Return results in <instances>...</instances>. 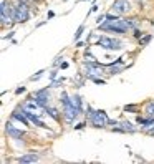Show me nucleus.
<instances>
[{
  "mask_svg": "<svg viewBox=\"0 0 154 164\" xmlns=\"http://www.w3.org/2000/svg\"><path fill=\"white\" fill-rule=\"evenodd\" d=\"M88 119H90L91 123V126L93 128H104V126H108L109 124V118H108V114H106V111L103 109H93L90 104H88Z\"/></svg>",
  "mask_w": 154,
  "mask_h": 164,
  "instance_id": "1",
  "label": "nucleus"
},
{
  "mask_svg": "<svg viewBox=\"0 0 154 164\" xmlns=\"http://www.w3.org/2000/svg\"><path fill=\"white\" fill-rule=\"evenodd\" d=\"M30 20V5L27 2H15V12H13V22L15 23H27Z\"/></svg>",
  "mask_w": 154,
  "mask_h": 164,
  "instance_id": "2",
  "label": "nucleus"
},
{
  "mask_svg": "<svg viewBox=\"0 0 154 164\" xmlns=\"http://www.w3.org/2000/svg\"><path fill=\"white\" fill-rule=\"evenodd\" d=\"M63 119H65V123H68V124H73V123L78 119V116L83 113V111H80L78 108L73 104V101H70V103H66V104H63Z\"/></svg>",
  "mask_w": 154,
  "mask_h": 164,
  "instance_id": "3",
  "label": "nucleus"
},
{
  "mask_svg": "<svg viewBox=\"0 0 154 164\" xmlns=\"http://www.w3.org/2000/svg\"><path fill=\"white\" fill-rule=\"evenodd\" d=\"M83 68L86 70V77H101L104 73V66L101 65L99 61L96 60H88V61H83Z\"/></svg>",
  "mask_w": 154,
  "mask_h": 164,
  "instance_id": "4",
  "label": "nucleus"
},
{
  "mask_svg": "<svg viewBox=\"0 0 154 164\" xmlns=\"http://www.w3.org/2000/svg\"><path fill=\"white\" fill-rule=\"evenodd\" d=\"M96 45L104 50H121L123 48V43L118 38H111V37H106V35H103V37H99L96 40Z\"/></svg>",
  "mask_w": 154,
  "mask_h": 164,
  "instance_id": "5",
  "label": "nucleus"
},
{
  "mask_svg": "<svg viewBox=\"0 0 154 164\" xmlns=\"http://www.w3.org/2000/svg\"><path fill=\"white\" fill-rule=\"evenodd\" d=\"M133 10V5L129 0H114L113 5H111V12L116 15H126Z\"/></svg>",
  "mask_w": 154,
  "mask_h": 164,
  "instance_id": "6",
  "label": "nucleus"
},
{
  "mask_svg": "<svg viewBox=\"0 0 154 164\" xmlns=\"http://www.w3.org/2000/svg\"><path fill=\"white\" fill-rule=\"evenodd\" d=\"M22 108L23 109H30V111H35L37 114H41V113H45V108L41 106V104L37 101V98H35L33 95L32 96H28L25 101L22 103Z\"/></svg>",
  "mask_w": 154,
  "mask_h": 164,
  "instance_id": "7",
  "label": "nucleus"
},
{
  "mask_svg": "<svg viewBox=\"0 0 154 164\" xmlns=\"http://www.w3.org/2000/svg\"><path fill=\"white\" fill-rule=\"evenodd\" d=\"M5 134H7L10 139H23V138H25V131H23V130H17L10 121L5 124Z\"/></svg>",
  "mask_w": 154,
  "mask_h": 164,
  "instance_id": "8",
  "label": "nucleus"
},
{
  "mask_svg": "<svg viewBox=\"0 0 154 164\" xmlns=\"http://www.w3.org/2000/svg\"><path fill=\"white\" fill-rule=\"evenodd\" d=\"M33 96L37 98V101H38L43 108H46V106L50 104V93H48V88H43V90L35 91Z\"/></svg>",
  "mask_w": 154,
  "mask_h": 164,
  "instance_id": "9",
  "label": "nucleus"
},
{
  "mask_svg": "<svg viewBox=\"0 0 154 164\" xmlns=\"http://www.w3.org/2000/svg\"><path fill=\"white\" fill-rule=\"evenodd\" d=\"M12 119H17V121H20L23 126H30V124H32V123H30V119H28L27 116H25V113H23V111L20 113L19 109H15L13 113H12Z\"/></svg>",
  "mask_w": 154,
  "mask_h": 164,
  "instance_id": "10",
  "label": "nucleus"
},
{
  "mask_svg": "<svg viewBox=\"0 0 154 164\" xmlns=\"http://www.w3.org/2000/svg\"><path fill=\"white\" fill-rule=\"evenodd\" d=\"M19 162L22 164H30V162H37L38 161V154H35V153H27V154H23L20 156L19 159H17Z\"/></svg>",
  "mask_w": 154,
  "mask_h": 164,
  "instance_id": "11",
  "label": "nucleus"
},
{
  "mask_svg": "<svg viewBox=\"0 0 154 164\" xmlns=\"http://www.w3.org/2000/svg\"><path fill=\"white\" fill-rule=\"evenodd\" d=\"M136 123L143 128V130H147V128H151V126H154V118H143V116H138L136 118Z\"/></svg>",
  "mask_w": 154,
  "mask_h": 164,
  "instance_id": "12",
  "label": "nucleus"
},
{
  "mask_svg": "<svg viewBox=\"0 0 154 164\" xmlns=\"http://www.w3.org/2000/svg\"><path fill=\"white\" fill-rule=\"evenodd\" d=\"M45 113L48 116H51L56 123H61V114H60V111H58L56 108H53V106H50V104H48V106L45 108Z\"/></svg>",
  "mask_w": 154,
  "mask_h": 164,
  "instance_id": "13",
  "label": "nucleus"
},
{
  "mask_svg": "<svg viewBox=\"0 0 154 164\" xmlns=\"http://www.w3.org/2000/svg\"><path fill=\"white\" fill-rule=\"evenodd\" d=\"M151 40H152V35L151 33H144L143 37L139 38V46H146L147 43L151 42Z\"/></svg>",
  "mask_w": 154,
  "mask_h": 164,
  "instance_id": "14",
  "label": "nucleus"
},
{
  "mask_svg": "<svg viewBox=\"0 0 154 164\" xmlns=\"http://www.w3.org/2000/svg\"><path fill=\"white\" fill-rule=\"evenodd\" d=\"M72 101H73V104L76 108H78L80 111H83V101H81V96L80 95H73L72 96Z\"/></svg>",
  "mask_w": 154,
  "mask_h": 164,
  "instance_id": "15",
  "label": "nucleus"
},
{
  "mask_svg": "<svg viewBox=\"0 0 154 164\" xmlns=\"http://www.w3.org/2000/svg\"><path fill=\"white\" fill-rule=\"evenodd\" d=\"M146 114L151 116V118H154V101H149L146 106Z\"/></svg>",
  "mask_w": 154,
  "mask_h": 164,
  "instance_id": "16",
  "label": "nucleus"
},
{
  "mask_svg": "<svg viewBox=\"0 0 154 164\" xmlns=\"http://www.w3.org/2000/svg\"><path fill=\"white\" fill-rule=\"evenodd\" d=\"M124 111H126V113H138V104H126V106L123 108Z\"/></svg>",
  "mask_w": 154,
  "mask_h": 164,
  "instance_id": "17",
  "label": "nucleus"
},
{
  "mask_svg": "<svg viewBox=\"0 0 154 164\" xmlns=\"http://www.w3.org/2000/svg\"><path fill=\"white\" fill-rule=\"evenodd\" d=\"M88 80H90V81H93V83H96V85H106V81H104L101 77H90Z\"/></svg>",
  "mask_w": 154,
  "mask_h": 164,
  "instance_id": "18",
  "label": "nucleus"
},
{
  "mask_svg": "<svg viewBox=\"0 0 154 164\" xmlns=\"http://www.w3.org/2000/svg\"><path fill=\"white\" fill-rule=\"evenodd\" d=\"M83 32H85V25H80V27H78V30L75 32V40H76V42H78V40L81 38Z\"/></svg>",
  "mask_w": 154,
  "mask_h": 164,
  "instance_id": "19",
  "label": "nucleus"
},
{
  "mask_svg": "<svg viewBox=\"0 0 154 164\" xmlns=\"http://www.w3.org/2000/svg\"><path fill=\"white\" fill-rule=\"evenodd\" d=\"M43 73H45V70H40V71H37L35 75H32V77H30V81H38L41 77H43Z\"/></svg>",
  "mask_w": 154,
  "mask_h": 164,
  "instance_id": "20",
  "label": "nucleus"
},
{
  "mask_svg": "<svg viewBox=\"0 0 154 164\" xmlns=\"http://www.w3.org/2000/svg\"><path fill=\"white\" fill-rule=\"evenodd\" d=\"M63 78H55V80H53V83L50 85V88H56V86H60V85H63Z\"/></svg>",
  "mask_w": 154,
  "mask_h": 164,
  "instance_id": "21",
  "label": "nucleus"
},
{
  "mask_svg": "<svg viewBox=\"0 0 154 164\" xmlns=\"http://www.w3.org/2000/svg\"><path fill=\"white\" fill-rule=\"evenodd\" d=\"M143 35H144V32H141L139 28H136V30H133V37H134V38H138V40H139L141 37H143Z\"/></svg>",
  "mask_w": 154,
  "mask_h": 164,
  "instance_id": "22",
  "label": "nucleus"
},
{
  "mask_svg": "<svg viewBox=\"0 0 154 164\" xmlns=\"http://www.w3.org/2000/svg\"><path fill=\"white\" fill-rule=\"evenodd\" d=\"M25 91H27L25 86H19V88L15 90V95H22V93H25Z\"/></svg>",
  "mask_w": 154,
  "mask_h": 164,
  "instance_id": "23",
  "label": "nucleus"
},
{
  "mask_svg": "<svg viewBox=\"0 0 154 164\" xmlns=\"http://www.w3.org/2000/svg\"><path fill=\"white\" fill-rule=\"evenodd\" d=\"M146 134H149V136H154V126H151V128H147V130H143Z\"/></svg>",
  "mask_w": 154,
  "mask_h": 164,
  "instance_id": "24",
  "label": "nucleus"
},
{
  "mask_svg": "<svg viewBox=\"0 0 154 164\" xmlns=\"http://www.w3.org/2000/svg\"><path fill=\"white\" fill-rule=\"evenodd\" d=\"M85 126H86V123H78V124H75L73 128H75V130H83Z\"/></svg>",
  "mask_w": 154,
  "mask_h": 164,
  "instance_id": "25",
  "label": "nucleus"
},
{
  "mask_svg": "<svg viewBox=\"0 0 154 164\" xmlns=\"http://www.w3.org/2000/svg\"><path fill=\"white\" fill-rule=\"evenodd\" d=\"M61 60H63V56L60 55V56H56V60H55V66H60L61 65Z\"/></svg>",
  "mask_w": 154,
  "mask_h": 164,
  "instance_id": "26",
  "label": "nucleus"
},
{
  "mask_svg": "<svg viewBox=\"0 0 154 164\" xmlns=\"http://www.w3.org/2000/svg\"><path fill=\"white\" fill-rule=\"evenodd\" d=\"M56 77H58V71H56V70H55V71H51V73H50V80H55Z\"/></svg>",
  "mask_w": 154,
  "mask_h": 164,
  "instance_id": "27",
  "label": "nucleus"
},
{
  "mask_svg": "<svg viewBox=\"0 0 154 164\" xmlns=\"http://www.w3.org/2000/svg\"><path fill=\"white\" fill-rule=\"evenodd\" d=\"M53 17H55V12H48V13H46V20H48V19H53Z\"/></svg>",
  "mask_w": 154,
  "mask_h": 164,
  "instance_id": "28",
  "label": "nucleus"
},
{
  "mask_svg": "<svg viewBox=\"0 0 154 164\" xmlns=\"http://www.w3.org/2000/svg\"><path fill=\"white\" fill-rule=\"evenodd\" d=\"M81 46H85V42H80L78 40V42H76V48H81Z\"/></svg>",
  "mask_w": 154,
  "mask_h": 164,
  "instance_id": "29",
  "label": "nucleus"
},
{
  "mask_svg": "<svg viewBox=\"0 0 154 164\" xmlns=\"http://www.w3.org/2000/svg\"><path fill=\"white\" fill-rule=\"evenodd\" d=\"M60 68H63V70H66V68H68V63H66V61H61V65H60Z\"/></svg>",
  "mask_w": 154,
  "mask_h": 164,
  "instance_id": "30",
  "label": "nucleus"
},
{
  "mask_svg": "<svg viewBox=\"0 0 154 164\" xmlns=\"http://www.w3.org/2000/svg\"><path fill=\"white\" fill-rule=\"evenodd\" d=\"M96 10H98V5H93V7H91V10H90V12H88V15H90V13H91V12H96Z\"/></svg>",
  "mask_w": 154,
  "mask_h": 164,
  "instance_id": "31",
  "label": "nucleus"
},
{
  "mask_svg": "<svg viewBox=\"0 0 154 164\" xmlns=\"http://www.w3.org/2000/svg\"><path fill=\"white\" fill-rule=\"evenodd\" d=\"M12 37H13V32H8V35H5V40H8V38H12Z\"/></svg>",
  "mask_w": 154,
  "mask_h": 164,
  "instance_id": "32",
  "label": "nucleus"
},
{
  "mask_svg": "<svg viewBox=\"0 0 154 164\" xmlns=\"http://www.w3.org/2000/svg\"><path fill=\"white\" fill-rule=\"evenodd\" d=\"M20 2H27V3H30V2H33V0H20Z\"/></svg>",
  "mask_w": 154,
  "mask_h": 164,
  "instance_id": "33",
  "label": "nucleus"
},
{
  "mask_svg": "<svg viewBox=\"0 0 154 164\" xmlns=\"http://www.w3.org/2000/svg\"><path fill=\"white\" fill-rule=\"evenodd\" d=\"M81 2H86V0H81Z\"/></svg>",
  "mask_w": 154,
  "mask_h": 164,
  "instance_id": "34",
  "label": "nucleus"
}]
</instances>
